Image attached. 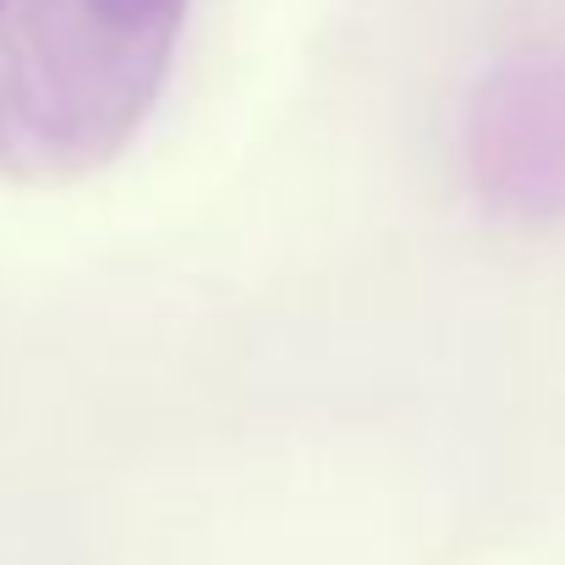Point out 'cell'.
Returning a JSON list of instances; mask_svg holds the SVG:
<instances>
[{
	"mask_svg": "<svg viewBox=\"0 0 565 565\" xmlns=\"http://www.w3.org/2000/svg\"><path fill=\"white\" fill-rule=\"evenodd\" d=\"M177 0H88V11L99 17V22H110V28H149V22H160L166 11H171Z\"/></svg>",
	"mask_w": 565,
	"mask_h": 565,
	"instance_id": "6da1fadb",
	"label": "cell"
}]
</instances>
